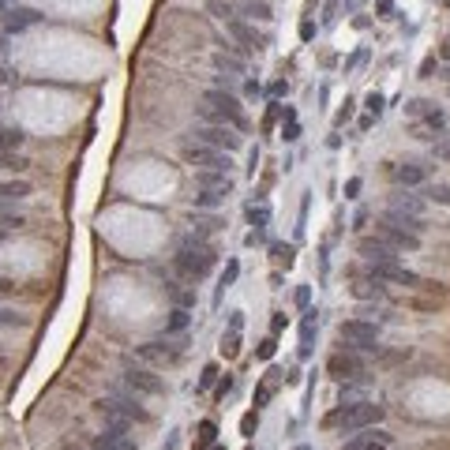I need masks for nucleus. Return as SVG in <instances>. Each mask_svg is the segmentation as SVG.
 I'll return each mask as SVG.
<instances>
[{
  "label": "nucleus",
  "mask_w": 450,
  "mask_h": 450,
  "mask_svg": "<svg viewBox=\"0 0 450 450\" xmlns=\"http://www.w3.org/2000/svg\"><path fill=\"white\" fill-rule=\"evenodd\" d=\"M214 259H218V255H214L211 244H206V237H196V233H191V237H184L180 248H176L173 267L188 281H203L214 270Z\"/></svg>",
  "instance_id": "obj_1"
},
{
  "label": "nucleus",
  "mask_w": 450,
  "mask_h": 450,
  "mask_svg": "<svg viewBox=\"0 0 450 450\" xmlns=\"http://www.w3.org/2000/svg\"><path fill=\"white\" fill-rule=\"evenodd\" d=\"M203 124H229V128H237V132L248 128L240 98L229 86H211V91L203 94Z\"/></svg>",
  "instance_id": "obj_2"
},
{
  "label": "nucleus",
  "mask_w": 450,
  "mask_h": 450,
  "mask_svg": "<svg viewBox=\"0 0 450 450\" xmlns=\"http://www.w3.org/2000/svg\"><path fill=\"white\" fill-rule=\"evenodd\" d=\"M383 416H387V409L375 405V401L368 398V401H360V405H338L334 413L327 416V424H331V428H342V431H349V436H353V431L375 428Z\"/></svg>",
  "instance_id": "obj_3"
},
{
  "label": "nucleus",
  "mask_w": 450,
  "mask_h": 450,
  "mask_svg": "<svg viewBox=\"0 0 450 450\" xmlns=\"http://www.w3.org/2000/svg\"><path fill=\"white\" fill-rule=\"evenodd\" d=\"M338 334H342V345L353 353H375L379 349V323H372V319H345V323L338 327Z\"/></svg>",
  "instance_id": "obj_4"
},
{
  "label": "nucleus",
  "mask_w": 450,
  "mask_h": 450,
  "mask_svg": "<svg viewBox=\"0 0 450 450\" xmlns=\"http://www.w3.org/2000/svg\"><path fill=\"white\" fill-rule=\"evenodd\" d=\"M327 372H331L338 383H360V379H368V364H364V357H360V353H353V349L334 353V357L327 360Z\"/></svg>",
  "instance_id": "obj_5"
},
{
  "label": "nucleus",
  "mask_w": 450,
  "mask_h": 450,
  "mask_svg": "<svg viewBox=\"0 0 450 450\" xmlns=\"http://www.w3.org/2000/svg\"><path fill=\"white\" fill-rule=\"evenodd\" d=\"M184 158H188L199 173H229V169H233L229 154H225V150L206 147V143H188V147H184Z\"/></svg>",
  "instance_id": "obj_6"
},
{
  "label": "nucleus",
  "mask_w": 450,
  "mask_h": 450,
  "mask_svg": "<svg viewBox=\"0 0 450 450\" xmlns=\"http://www.w3.org/2000/svg\"><path fill=\"white\" fill-rule=\"evenodd\" d=\"M196 143H206V147H214V150H225V154H233V150H240V135H237V128H229V124H196Z\"/></svg>",
  "instance_id": "obj_7"
},
{
  "label": "nucleus",
  "mask_w": 450,
  "mask_h": 450,
  "mask_svg": "<svg viewBox=\"0 0 450 450\" xmlns=\"http://www.w3.org/2000/svg\"><path fill=\"white\" fill-rule=\"evenodd\" d=\"M102 413H106V416H124V421H139V424L150 421V413L139 405V398H132V394H120V390H113L109 398L102 401Z\"/></svg>",
  "instance_id": "obj_8"
},
{
  "label": "nucleus",
  "mask_w": 450,
  "mask_h": 450,
  "mask_svg": "<svg viewBox=\"0 0 450 450\" xmlns=\"http://www.w3.org/2000/svg\"><path fill=\"white\" fill-rule=\"evenodd\" d=\"M368 278L394 281V285H405V289H421V274H413L409 267H401L398 259H390V263H368Z\"/></svg>",
  "instance_id": "obj_9"
},
{
  "label": "nucleus",
  "mask_w": 450,
  "mask_h": 450,
  "mask_svg": "<svg viewBox=\"0 0 450 450\" xmlns=\"http://www.w3.org/2000/svg\"><path fill=\"white\" fill-rule=\"evenodd\" d=\"M375 237H379L383 244H390L394 252H416V248H421V237H416V233L398 229V225H390L383 218H379V225H375Z\"/></svg>",
  "instance_id": "obj_10"
},
{
  "label": "nucleus",
  "mask_w": 450,
  "mask_h": 450,
  "mask_svg": "<svg viewBox=\"0 0 450 450\" xmlns=\"http://www.w3.org/2000/svg\"><path fill=\"white\" fill-rule=\"evenodd\" d=\"M139 357L150 360V364H176V360L184 357V342H147L139 345Z\"/></svg>",
  "instance_id": "obj_11"
},
{
  "label": "nucleus",
  "mask_w": 450,
  "mask_h": 450,
  "mask_svg": "<svg viewBox=\"0 0 450 450\" xmlns=\"http://www.w3.org/2000/svg\"><path fill=\"white\" fill-rule=\"evenodd\" d=\"M124 383H128L135 394H165V383L158 379L150 368H139V364H128V368H124Z\"/></svg>",
  "instance_id": "obj_12"
},
{
  "label": "nucleus",
  "mask_w": 450,
  "mask_h": 450,
  "mask_svg": "<svg viewBox=\"0 0 450 450\" xmlns=\"http://www.w3.org/2000/svg\"><path fill=\"white\" fill-rule=\"evenodd\" d=\"M345 450H390V436L375 424V428L353 431V439L345 443Z\"/></svg>",
  "instance_id": "obj_13"
},
{
  "label": "nucleus",
  "mask_w": 450,
  "mask_h": 450,
  "mask_svg": "<svg viewBox=\"0 0 450 450\" xmlns=\"http://www.w3.org/2000/svg\"><path fill=\"white\" fill-rule=\"evenodd\" d=\"M428 176H431V165H424V162H401L394 169L398 188H421V184H428Z\"/></svg>",
  "instance_id": "obj_14"
},
{
  "label": "nucleus",
  "mask_w": 450,
  "mask_h": 450,
  "mask_svg": "<svg viewBox=\"0 0 450 450\" xmlns=\"http://www.w3.org/2000/svg\"><path fill=\"white\" fill-rule=\"evenodd\" d=\"M225 27H229V34L237 38L240 45H244V53H255V49H263V42H267V38H263L259 30H255V23H244V19H229V23H225Z\"/></svg>",
  "instance_id": "obj_15"
},
{
  "label": "nucleus",
  "mask_w": 450,
  "mask_h": 450,
  "mask_svg": "<svg viewBox=\"0 0 450 450\" xmlns=\"http://www.w3.org/2000/svg\"><path fill=\"white\" fill-rule=\"evenodd\" d=\"M94 450H139V447H135V439L128 436V428H113L109 424V428L94 439Z\"/></svg>",
  "instance_id": "obj_16"
},
{
  "label": "nucleus",
  "mask_w": 450,
  "mask_h": 450,
  "mask_svg": "<svg viewBox=\"0 0 450 450\" xmlns=\"http://www.w3.org/2000/svg\"><path fill=\"white\" fill-rule=\"evenodd\" d=\"M357 252L364 255L368 263H390V259H398V252H394L390 244H383L379 237H364V240L357 244Z\"/></svg>",
  "instance_id": "obj_17"
},
{
  "label": "nucleus",
  "mask_w": 450,
  "mask_h": 450,
  "mask_svg": "<svg viewBox=\"0 0 450 450\" xmlns=\"http://www.w3.org/2000/svg\"><path fill=\"white\" fill-rule=\"evenodd\" d=\"M34 23H42V15L30 12V8H8V12H4V27L15 30V34L27 30V27H34Z\"/></svg>",
  "instance_id": "obj_18"
},
{
  "label": "nucleus",
  "mask_w": 450,
  "mask_h": 450,
  "mask_svg": "<svg viewBox=\"0 0 450 450\" xmlns=\"http://www.w3.org/2000/svg\"><path fill=\"white\" fill-rule=\"evenodd\" d=\"M383 222H390V225H398V229H409V233H416V237H424V218H416V214H405V211H383Z\"/></svg>",
  "instance_id": "obj_19"
},
{
  "label": "nucleus",
  "mask_w": 450,
  "mask_h": 450,
  "mask_svg": "<svg viewBox=\"0 0 450 450\" xmlns=\"http://www.w3.org/2000/svg\"><path fill=\"white\" fill-rule=\"evenodd\" d=\"M390 211H405V214H416V218H424V203L413 196V191H405V188H398V191H394Z\"/></svg>",
  "instance_id": "obj_20"
},
{
  "label": "nucleus",
  "mask_w": 450,
  "mask_h": 450,
  "mask_svg": "<svg viewBox=\"0 0 450 450\" xmlns=\"http://www.w3.org/2000/svg\"><path fill=\"white\" fill-rule=\"evenodd\" d=\"M196 180H199V188L222 191V196H229V191H233V180H229V173H199Z\"/></svg>",
  "instance_id": "obj_21"
},
{
  "label": "nucleus",
  "mask_w": 450,
  "mask_h": 450,
  "mask_svg": "<svg viewBox=\"0 0 450 450\" xmlns=\"http://www.w3.org/2000/svg\"><path fill=\"white\" fill-rule=\"evenodd\" d=\"M191 203H196V211H218L225 203L222 191H211V188H199V196H191Z\"/></svg>",
  "instance_id": "obj_22"
},
{
  "label": "nucleus",
  "mask_w": 450,
  "mask_h": 450,
  "mask_svg": "<svg viewBox=\"0 0 450 450\" xmlns=\"http://www.w3.org/2000/svg\"><path fill=\"white\" fill-rule=\"evenodd\" d=\"M360 401H368V390L353 387V383H342V390H338V405H360Z\"/></svg>",
  "instance_id": "obj_23"
},
{
  "label": "nucleus",
  "mask_w": 450,
  "mask_h": 450,
  "mask_svg": "<svg viewBox=\"0 0 450 450\" xmlns=\"http://www.w3.org/2000/svg\"><path fill=\"white\" fill-rule=\"evenodd\" d=\"M244 15L248 19H259V23H267V19H274V12H270V4L267 0H244Z\"/></svg>",
  "instance_id": "obj_24"
},
{
  "label": "nucleus",
  "mask_w": 450,
  "mask_h": 450,
  "mask_svg": "<svg viewBox=\"0 0 450 450\" xmlns=\"http://www.w3.org/2000/svg\"><path fill=\"white\" fill-rule=\"evenodd\" d=\"M281 117H285V124H281V139L296 143V139H300V120H296V109H281Z\"/></svg>",
  "instance_id": "obj_25"
},
{
  "label": "nucleus",
  "mask_w": 450,
  "mask_h": 450,
  "mask_svg": "<svg viewBox=\"0 0 450 450\" xmlns=\"http://www.w3.org/2000/svg\"><path fill=\"white\" fill-rule=\"evenodd\" d=\"M23 196H30V184H27V180H8V184H0V199H4V203H15V199H23Z\"/></svg>",
  "instance_id": "obj_26"
},
{
  "label": "nucleus",
  "mask_w": 450,
  "mask_h": 450,
  "mask_svg": "<svg viewBox=\"0 0 450 450\" xmlns=\"http://www.w3.org/2000/svg\"><path fill=\"white\" fill-rule=\"evenodd\" d=\"M23 139H27V135H23V128H0V154L15 150Z\"/></svg>",
  "instance_id": "obj_27"
},
{
  "label": "nucleus",
  "mask_w": 450,
  "mask_h": 450,
  "mask_svg": "<svg viewBox=\"0 0 450 450\" xmlns=\"http://www.w3.org/2000/svg\"><path fill=\"white\" fill-rule=\"evenodd\" d=\"M270 255H274V263H278V267H293V263H296V248L293 244H270Z\"/></svg>",
  "instance_id": "obj_28"
},
{
  "label": "nucleus",
  "mask_w": 450,
  "mask_h": 450,
  "mask_svg": "<svg viewBox=\"0 0 450 450\" xmlns=\"http://www.w3.org/2000/svg\"><path fill=\"white\" fill-rule=\"evenodd\" d=\"M191 229H196V237H211V233L222 229V222L214 218V214H206V218H196V214H191Z\"/></svg>",
  "instance_id": "obj_29"
},
{
  "label": "nucleus",
  "mask_w": 450,
  "mask_h": 450,
  "mask_svg": "<svg viewBox=\"0 0 450 450\" xmlns=\"http://www.w3.org/2000/svg\"><path fill=\"white\" fill-rule=\"evenodd\" d=\"M248 222H252L255 225V229H267V225H270V206L267 203H259V206H248Z\"/></svg>",
  "instance_id": "obj_30"
},
{
  "label": "nucleus",
  "mask_w": 450,
  "mask_h": 450,
  "mask_svg": "<svg viewBox=\"0 0 450 450\" xmlns=\"http://www.w3.org/2000/svg\"><path fill=\"white\" fill-rule=\"evenodd\" d=\"M214 68H218V71H233V75H244V60H237V56H225V53L214 56Z\"/></svg>",
  "instance_id": "obj_31"
},
{
  "label": "nucleus",
  "mask_w": 450,
  "mask_h": 450,
  "mask_svg": "<svg viewBox=\"0 0 450 450\" xmlns=\"http://www.w3.org/2000/svg\"><path fill=\"white\" fill-rule=\"evenodd\" d=\"M237 278H240V263H237V259H229V263H225V270H222V281H218V296H222Z\"/></svg>",
  "instance_id": "obj_32"
},
{
  "label": "nucleus",
  "mask_w": 450,
  "mask_h": 450,
  "mask_svg": "<svg viewBox=\"0 0 450 450\" xmlns=\"http://www.w3.org/2000/svg\"><path fill=\"white\" fill-rule=\"evenodd\" d=\"M424 196H428L431 203H439V206H450V184H428Z\"/></svg>",
  "instance_id": "obj_33"
},
{
  "label": "nucleus",
  "mask_w": 450,
  "mask_h": 450,
  "mask_svg": "<svg viewBox=\"0 0 450 450\" xmlns=\"http://www.w3.org/2000/svg\"><path fill=\"white\" fill-rule=\"evenodd\" d=\"M188 327V308H173V316H169V323H165V334H176V331H184Z\"/></svg>",
  "instance_id": "obj_34"
},
{
  "label": "nucleus",
  "mask_w": 450,
  "mask_h": 450,
  "mask_svg": "<svg viewBox=\"0 0 450 450\" xmlns=\"http://www.w3.org/2000/svg\"><path fill=\"white\" fill-rule=\"evenodd\" d=\"M405 113L409 117H428V113H436V102H428V98H413L405 106Z\"/></svg>",
  "instance_id": "obj_35"
},
{
  "label": "nucleus",
  "mask_w": 450,
  "mask_h": 450,
  "mask_svg": "<svg viewBox=\"0 0 450 450\" xmlns=\"http://www.w3.org/2000/svg\"><path fill=\"white\" fill-rule=\"evenodd\" d=\"M222 353H225V357H237V353H240V331H229V334L222 338Z\"/></svg>",
  "instance_id": "obj_36"
},
{
  "label": "nucleus",
  "mask_w": 450,
  "mask_h": 450,
  "mask_svg": "<svg viewBox=\"0 0 450 450\" xmlns=\"http://www.w3.org/2000/svg\"><path fill=\"white\" fill-rule=\"evenodd\" d=\"M206 12H214V15H218V19H225V23L237 19V12H233L229 4H222V0H211V4H206Z\"/></svg>",
  "instance_id": "obj_37"
},
{
  "label": "nucleus",
  "mask_w": 450,
  "mask_h": 450,
  "mask_svg": "<svg viewBox=\"0 0 450 450\" xmlns=\"http://www.w3.org/2000/svg\"><path fill=\"white\" fill-rule=\"evenodd\" d=\"M0 169H12V173H19V169H27V158H19V154H0Z\"/></svg>",
  "instance_id": "obj_38"
},
{
  "label": "nucleus",
  "mask_w": 450,
  "mask_h": 450,
  "mask_svg": "<svg viewBox=\"0 0 450 450\" xmlns=\"http://www.w3.org/2000/svg\"><path fill=\"white\" fill-rule=\"evenodd\" d=\"M436 71H439V60H436V56H424V64H421V79H436Z\"/></svg>",
  "instance_id": "obj_39"
},
{
  "label": "nucleus",
  "mask_w": 450,
  "mask_h": 450,
  "mask_svg": "<svg viewBox=\"0 0 450 450\" xmlns=\"http://www.w3.org/2000/svg\"><path fill=\"white\" fill-rule=\"evenodd\" d=\"M364 106H368V113H372V117H379V113H383V94H368V98H364Z\"/></svg>",
  "instance_id": "obj_40"
},
{
  "label": "nucleus",
  "mask_w": 450,
  "mask_h": 450,
  "mask_svg": "<svg viewBox=\"0 0 450 450\" xmlns=\"http://www.w3.org/2000/svg\"><path fill=\"white\" fill-rule=\"evenodd\" d=\"M214 379H218V364H206V368H203V375H199V387L206 390V387H211Z\"/></svg>",
  "instance_id": "obj_41"
},
{
  "label": "nucleus",
  "mask_w": 450,
  "mask_h": 450,
  "mask_svg": "<svg viewBox=\"0 0 450 450\" xmlns=\"http://www.w3.org/2000/svg\"><path fill=\"white\" fill-rule=\"evenodd\" d=\"M214 431H218V428H214L211 421H203V424H199V439H203V447H211V443H214Z\"/></svg>",
  "instance_id": "obj_42"
},
{
  "label": "nucleus",
  "mask_w": 450,
  "mask_h": 450,
  "mask_svg": "<svg viewBox=\"0 0 450 450\" xmlns=\"http://www.w3.org/2000/svg\"><path fill=\"white\" fill-rule=\"evenodd\" d=\"M267 94H270V98H285V94H289V83H285V79H274V83L267 86Z\"/></svg>",
  "instance_id": "obj_43"
},
{
  "label": "nucleus",
  "mask_w": 450,
  "mask_h": 450,
  "mask_svg": "<svg viewBox=\"0 0 450 450\" xmlns=\"http://www.w3.org/2000/svg\"><path fill=\"white\" fill-rule=\"evenodd\" d=\"M19 323H23V319L15 316L12 308H0V327H19Z\"/></svg>",
  "instance_id": "obj_44"
},
{
  "label": "nucleus",
  "mask_w": 450,
  "mask_h": 450,
  "mask_svg": "<svg viewBox=\"0 0 450 450\" xmlns=\"http://www.w3.org/2000/svg\"><path fill=\"white\" fill-rule=\"evenodd\" d=\"M375 12H379V19H390V15H394V0H379Z\"/></svg>",
  "instance_id": "obj_45"
},
{
  "label": "nucleus",
  "mask_w": 450,
  "mask_h": 450,
  "mask_svg": "<svg viewBox=\"0 0 450 450\" xmlns=\"http://www.w3.org/2000/svg\"><path fill=\"white\" fill-rule=\"evenodd\" d=\"M308 300H311V289L300 285V289H296V308H308Z\"/></svg>",
  "instance_id": "obj_46"
},
{
  "label": "nucleus",
  "mask_w": 450,
  "mask_h": 450,
  "mask_svg": "<svg viewBox=\"0 0 450 450\" xmlns=\"http://www.w3.org/2000/svg\"><path fill=\"white\" fill-rule=\"evenodd\" d=\"M300 38H304V42H311V38H316V23H311V19L300 23Z\"/></svg>",
  "instance_id": "obj_47"
},
{
  "label": "nucleus",
  "mask_w": 450,
  "mask_h": 450,
  "mask_svg": "<svg viewBox=\"0 0 450 450\" xmlns=\"http://www.w3.org/2000/svg\"><path fill=\"white\" fill-rule=\"evenodd\" d=\"M360 196V176H353L349 184H345V199H357Z\"/></svg>",
  "instance_id": "obj_48"
},
{
  "label": "nucleus",
  "mask_w": 450,
  "mask_h": 450,
  "mask_svg": "<svg viewBox=\"0 0 450 450\" xmlns=\"http://www.w3.org/2000/svg\"><path fill=\"white\" fill-rule=\"evenodd\" d=\"M259 357H263V360H270V357H274V338H267V342L259 345Z\"/></svg>",
  "instance_id": "obj_49"
},
{
  "label": "nucleus",
  "mask_w": 450,
  "mask_h": 450,
  "mask_svg": "<svg viewBox=\"0 0 450 450\" xmlns=\"http://www.w3.org/2000/svg\"><path fill=\"white\" fill-rule=\"evenodd\" d=\"M349 117H353V102H345V109H342V113H338V117H334V124L342 128V124H345V120H349Z\"/></svg>",
  "instance_id": "obj_50"
},
{
  "label": "nucleus",
  "mask_w": 450,
  "mask_h": 450,
  "mask_svg": "<svg viewBox=\"0 0 450 450\" xmlns=\"http://www.w3.org/2000/svg\"><path fill=\"white\" fill-rule=\"evenodd\" d=\"M229 390H233V375H225V379L218 383V390H214V394H218V398H225Z\"/></svg>",
  "instance_id": "obj_51"
},
{
  "label": "nucleus",
  "mask_w": 450,
  "mask_h": 450,
  "mask_svg": "<svg viewBox=\"0 0 450 450\" xmlns=\"http://www.w3.org/2000/svg\"><path fill=\"white\" fill-rule=\"evenodd\" d=\"M255 424H259V413H248V416H244V424H240V428H244V436L255 428Z\"/></svg>",
  "instance_id": "obj_52"
},
{
  "label": "nucleus",
  "mask_w": 450,
  "mask_h": 450,
  "mask_svg": "<svg viewBox=\"0 0 450 450\" xmlns=\"http://www.w3.org/2000/svg\"><path fill=\"white\" fill-rule=\"evenodd\" d=\"M244 327V311H233V319H229V331H240Z\"/></svg>",
  "instance_id": "obj_53"
},
{
  "label": "nucleus",
  "mask_w": 450,
  "mask_h": 450,
  "mask_svg": "<svg viewBox=\"0 0 450 450\" xmlns=\"http://www.w3.org/2000/svg\"><path fill=\"white\" fill-rule=\"evenodd\" d=\"M244 94L248 98H255V94H259V83H255V79H244Z\"/></svg>",
  "instance_id": "obj_54"
},
{
  "label": "nucleus",
  "mask_w": 450,
  "mask_h": 450,
  "mask_svg": "<svg viewBox=\"0 0 450 450\" xmlns=\"http://www.w3.org/2000/svg\"><path fill=\"white\" fill-rule=\"evenodd\" d=\"M436 158H443V162H450V143H443V147H436Z\"/></svg>",
  "instance_id": "obj_55"
},
{
  "label": "nucleus",
  "mask_w": 450,
  "mask_h": 450,
  "mask_svg": "<svg viewBox=\"0 0 450 450\" xmlns=\"http://www.w3.org/2000/svg\"><path fill=\"white\" fill-rule=\"evenodd\" d=\"M12 289H15V285H12V281H8L4 274H0V296H8V293H12Z\"/></svg>",
  "instance_id": "obj_56"
},
{
  "label": "nucleus",
  "mask_w": 450,
  "mask_h": 450,
  "mask_svg": "<svg viewBox=\"0 0 450 450\" xmlns=\"http://www.w3.org/2000/svg\"><path fill=\"white\" fill-rule=\"evenodd\" d=\"M281 327H285V316H281V311H278V316H274V323H270V331H274V334H278V331H281Z\"/></svg>",
  "instance_id": "obj_57"
},
{
  "label": "nucleus",
  "mask_w": 450,
  "mask_h": 450,
  "mask_svg": "<svg viewBox=\"0 0 450 450\" xmlns=\"http://www.w3.org/2000/svg\"><path fill=\"white\" fill-rule=\"evenodd\" d=\"M439 56H443V60L450 64V38H447V42H443V49H439Z\"/></svg>",
  "instance_id": "obj_58"
},
{
  "label": "nucleus",
  "mask_w": 450,
  "mask_h": 450,
  "mask_svg": "<svg viewBox=\"0 0 450 450\" xmlns=\"http://www.w3.org/2000/svg\"><path fill=\"white\" fill-rule=\"evenodd\" d=\"M8 79H12V71H8V68H0V83H8Z\"/></svg>",
  "instance_id": "obj_59"
},
{
  "label": "nucleus",
  "mask_w": 450,
  "mask_h": 450,
  "mask_svg": "<svg viewBox=\"0 0 450 450\" xmlns=\"http://www.w3.org/2000/svg\"><path fill=\"white\" fill-rule=\"evenodd\" d=\"M0 53H4V34H0Z\"/></svg>",
  "instance_id": "obj_60"
},
{
  "label": "nucleus",
  "mask_w": 450,
  "mask_h": 450,
  "mask_svg": "<svg viewBox=\"0 0 450 450\" xmlns=\"http://www.w3.org/2000/svg\"><path fill=\"white\" fill-rule=\"evenodd\" d=\"M296 450H311V447H296Z\"/></svg>",
  "instance_id": "obj_61"
},
{
  "label": "nucleus",
  "mask_w": 450,
  "mask_h": 450,
  "mask_svg": "<svg viewBox=\"0 0 450 450\" xmlns=\"http://www.w3.org/2000/svg\"><path fill=\"white\" fill-rule=\"evenodd\" d=\"M447 83H450V68H447Z\"/></svg>",
  "instance_id": "obj_62"
},
{
  "label": "nucleus",
  "mask_w": 450,
  "mask_h": 450,
  "mask_svg": "<svg viewBox=\"0 0 450 450\" xmlns=\"http://www.w3.org/2000/svg\"><path fill=\"white\" fill-rule=\"evenodd\" d=\"M447 8H450V0H447Z\"/></svg>",
  "instance_id": "obj_63"
}]
</instances>
